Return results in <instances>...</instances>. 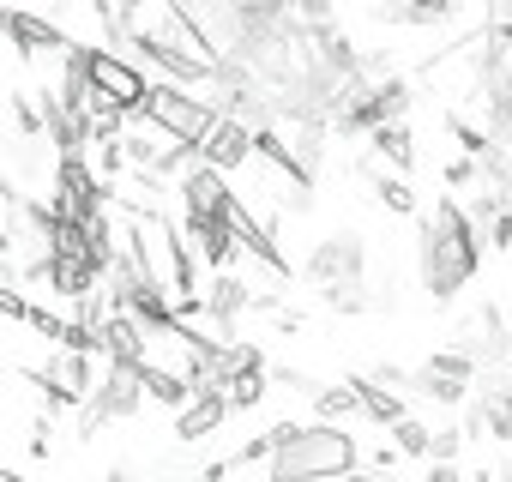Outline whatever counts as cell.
I'll return each instance as SVG.
<instances>
[{
	"instance_id": "obj_1",
	"label": "cell",
	"mask_w": 512,
	"mask_h": 482,
	"mask_svg": "<svg viewBox=\"0 0 512 482\" xmlns=\"http://www.w3.org/2000/svg\"><path fill=\"white\" fill-rule=\"evenodd\" d=\"M362 470V446L344 422H278L266 482H338Z\"/></svg>"
},
{
	"instance_id": "obj_2",
	"label": "cell",
	"mask_w": 512,
	"mask_h": 482,
	"mask_svg": "<svg viewBox=\"0 0 512 482\" xmlns=\"http://www.w3.org/2000/svg\"><path fill=\"white\" fill-rule=\"evenodd\" d=\"M476 278V229L458 199H440L422 217V284L446 302Z\"/></svg>"
},
{
	"instance_id": "obj_3",
	"label": "cell",
	"mask_w": 512,
	"mask_h": 482,
	"mask_svg": "<svg viewBox=\"0 0 512 482\" xmlns=\"http://www.w3.org/2000/svg\"><path fill=\"white\" fill-rule=\"evenodd\" d=\"M133 248H139V272H145V284L169 302V314H181L187 302H199V284H193V266H187L181 223H175V217L133 211Z\"/></svg>"
},
{
	"instance_id": "obj_4",
	"label": "cell",
	"mask_w": 512,
	"mask_h": 482,
	"mask_svg": "<svg viewBox=\"0 0 512 482\" xmlns=\"http://www.w3.org/2000/svg\"><path fill=\"white\" fill-rule=\"evenodd\" d=\"M85 79H91L109 103H121L127 115H145L151 79H145V67H139L133 55H121V49H85Z\"/></svg>"
},
{
	"instance_id": "obj_5",
	"label": "cell",
	"mask_w": 512,
	"mask_h": 482,
	"mask_svg": "<svg viewBox=\"0 0 512 482\" xmlns=\"http://www.w3.org/2000/svg\"><path fill=\"white\" fill-rule=\"evenodd\" d=\"M145 115H151L163 133H175L181 145H199V139L217 127V109H211V103H199V97H193V91H181V85H151Z\"/></svg>"
},
{
	"instance_id": "obj_6",
	"label": "cell",
	"mask_w": 512,
	"mask_h": 482,
	"mask_svg": "<svg viewBox=\"0 0 512 482\" xmlns=\"http://www.w3.org/2000/svg\"><path fill=\"white\" fill-rule=\"evenodd\" d=\"M253 151H260V133L247 121H235V115H217V127L199 139V163L217 169V175H241L253 163Z\"/></svg>"
},
{
	"instance_id": "obj_7",
	"label": "cell",
	"mask_w": 512,
	"mask_h": 482,
	"mask_svg": "<svg viewBox=\"0 0 512 482\" xmlns=\"http://www.w3.org/2000/svg\"><path fill=\"white\" fill-rule=\"evenodd\" d=\"M235 410H229V398H217V392H205V386H193L187 392V404L175 410V440H205V434H223V422H229Z\"/></svg>"
},
{
	"instance_id": "obj_8",
	"label": "cell",
	"mask_w": 512,
	"mask_h": 482,
	"mask_svg": "<svg viewBox=\"0 0 512 482\" xmlns=\"http://www.w3.org/2000/svg\"><path fill=\"white\" fill-rule=\"evenodd\" d=\"M458 0H404V25H446Z\"/></svg>"
},
{
	"instance_id": "obj_9",
	"label": "cell",
	"mask_w": 512,
	"mask_h": 482,
	"mask_svg": "<svg viewBox=\"0 0 512 482\" xmlns=\"http://www.w3.org/2000/svg\"><path fill=\"white\" fill-rule=\"evenodd\" d=\"M374 193H380V205H386V211H398V217H410V211H416V193L404 187V175H380V181H374Z\"/></svg>"
},
{
	"instance_id": "obj_10",
	"label": "cell",
	"mask_w": 512,
	"mask_h": 482,
	"mask_svg": "<svg viewBox=\"0 0 512 482\" xmlns=\"http://www.w3.org/2000/svg\"><path fill=\"white\" fill-rule=\"evenodd\" d=\"M488 410H494V428H500V440H506V452H512V398H494Z\"/></svg>"
},
{
	"instance_id": "obj_11",
	"label": "cell",
	"mask_w": 512,
	"mask_h": 482,
	"mask_svg": "<svg viewBox=\"0 0 512 482\" xmlns=\"http://www.w3.org/2000/svg\"><path fill=\"white\" fill-rule=\"evenodd\" d=\"M338 482H404V476H386V470H368V464H362V470H350V476H338Z\"/></svg>"
}]
</instances>
